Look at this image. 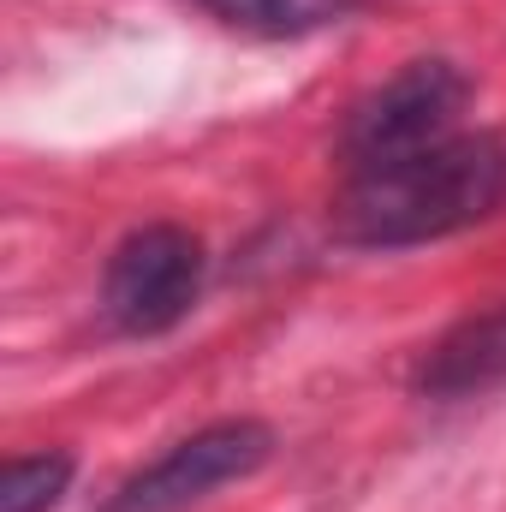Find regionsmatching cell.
Here are the masks:
<instances>
[{"instance_id": "obj_4", "label": "cell", "mask_w": 506, "mask_h": 512, "mask_svg": "<svg viewBox=\"0 0 506 512\" xmlns=\"http://www.w3.org/2000/svg\"><path fill=\"white\" fill-rule=\"evenodd\" d=\"M268 459H274V429L262 417H221V423L185 435L179 447H167L137 477H126L108 512H185L227 483L256 477Z\"/></svg>"}, {"instance_id": "obj_7", "label": "cell", "mask_w": 506, "mask_h": 512, "mask_svg": "<svg viewBox=\"0 0 506 512\" xmlns=\"http://www.w3.org/2000/svg\"><path fill=\"white\" fill-rule=\"evenodd\" d=\"M72 453H24L0 477V512H48L72 489Z\"/></svg>"}, {"instance_id": "obj_1", "label": "cell", "mask_w": 506, "mask_h": 512, "mask_svg": "<svg viewBox=\"0 0 506 512\" xmlns=\"http://www.w3.org/2000/svg\"><path fill=\"white\" fill-rule=\"evenodd\" d=\"M506 203V131H453L399 161L346 173L334 233L358 251H411L489 221Z\"/></svg>"}, {"instance_id": "obj_3", "label": "cell", "mask_w": 506, "mask_h": 512, "mask_svg": "<svg viewBox=\"0 0 506 512\" xmlns=\"http://www.w3.org/2000/svg\"><path fill=\"white\" fill-rule=\"evenodd\" d=\"M197 292H203V239L173 221H149V227L126 233L102 274L108 322L137 340L179 328L191 316Z\"/></svg>"}, {"instance_id": "obj_2", "label": "cell", "mask_w": 506, "mask_h": 512, "mask_svg": "<svg viewBox=\"0 0 506 512\" xmlns=\"http://www.w3.org/2000/svg\"><path fill=\"white\" fill-rule=\"evenodd\" d=\"M471 102V78L429 54V60H405L387 84H376L340 131V155H346V173L358 167H381V161H399L411 149H429L441 137L459 131V114Z\"/></svg>"}, {"instance_id": "obj_6", "label": "cell", "mask_w": 506, "mask_h": 512, "mask_svg": "<svg viewBox=\"0 0 506 512\" xmlns=\"http://www.w3.org/2000/svg\"><path fill=\"white\" fill-rule=\"evenodd\" d=\"M185 6L245 36H316L328 24H346L364 0H185Z\"/></svg>"}, {"instance_id": "obj_5", "label": "cell", "mask_w": 506, "mask_h": 512, "mask_svg": "<svg viewBox=\"0 0 506 512\" xmlns=\"http://www.w3.org/2000/svg\"><path fill=\"white\" fill-rule=\"evenodd\" d=\"M506 382V304L453 322L417 364V387L435 399H465Z\"/></svg>"}]
</instances>
